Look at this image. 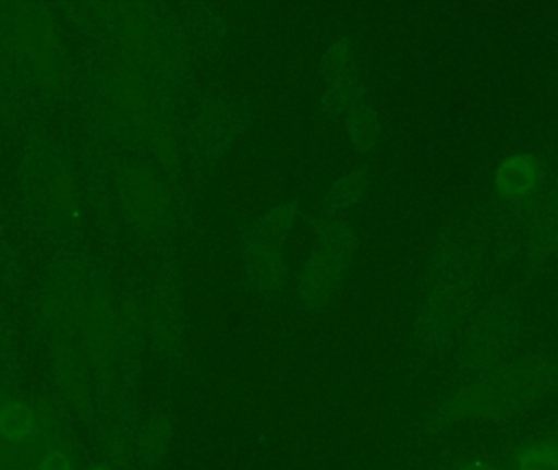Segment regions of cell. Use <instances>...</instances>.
<instances>
[{
  "label": "cell",
  "mask_w": 558,
  "mask_h": 470,
  "mask_svg": "<svg viewBox=\"0 0 558 470\" xmlns=\"http://www.w3.org/2000/svg\"><path fill=\"white\" fill-rule=\"evenodd\" d=\"M541 166L531 154H513L498 166L495 186L507 198H524L537 189Z\"/></svg>",
  "instance_id": "1"
},
{
  "label": "cell",
  "mask_w": 558,
  "mask_h": 470,
  "mask_svg": "<svg viewBox=\"0 0 558 470\" xmlns=\"http://www.w3.org/2000/svg\"><path fill=\"white\" fill-rule=\"evenodd\" d=\"M36 419L32 407L20 400L0 406V435L12 443H23L35 433Z\"/></svg>",
  "instance_id": "2"
},
{
  "label": "cell",
  "mask_w": 558,
  "mask_h": 470,
  "mask_svg": "<svg viewBox=\"0 0 558 470\" xmlns=\"http://www.w3.org/2000/svg\"><path fill=\"white\" fill-rule=\"evenodd\" d=\"M518 470H558V448L534 445L521 453Z\"/></svg>",
  "instance_id": "3"
},
{
  "label": "cell",
  "mask_w": 558,
  "mask_h": 470,
  "mask_svg": "<svg viewBox=\"0 0 558 470\" xmlns=\"http://www.w3.org/2000/svg\"><path fill=\"white\" fill-rule=\"evenodd\" d=\"M167 442H169V430L163 423H157L147 435V449L150 455H160L166 448Z\"/></svg>",
  "instance_id": "4"
},
{
  "label": "cell",
  "mask_w": 558,
  "mask_h": 470,
  "mask_svg": "<svg viewBox=\"0 0 558 470\" xmlns=\"http://www.w3.org/2000/svg\"><path fill=\"white\" fill-rule=\"evenodd\" d=\"M39 470H74V466L64 453L51 451L39 462Z\"/></svg>",
  "instance_id": "5"
},
{
  "label": "cell",
  "mask_w": 558,
  "mask_h": 470,
  "mask_svg": "<svg viewBox=\"0 0 558 470\" xmlns=\"http://www.w3.org/2000/svg\"><path fill=\"white\" fill-rule=\"evenodd\" d=\"M458 470H497L492 468V466L484 465V462H471V465H464L462 468Z\"/></svg>",
  "instance_id": "6"
},
{
  "label": "cell",
  "mask_w": 558,
  "mask_h": 470,
  "mask_svg": "<svg viewBox=\"0 0 558 470\" xmlns=\"http://www.w3.org/2000/svg\"><path fill=\"white\" fill-rule=\"evenodd\" d=\"M87 470H113V469L108 468V466L97 465V466H92V468H88Z\"/></svg>",
  "instance_id": "7"
}]
</instances>
